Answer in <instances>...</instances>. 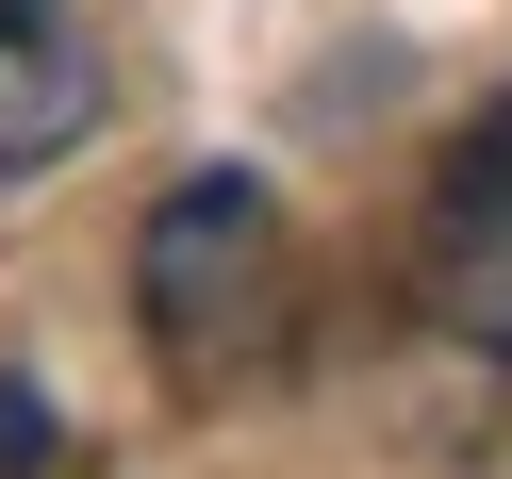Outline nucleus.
<instances>
[{"label": "nucleus", "mask_w": 512, "mask_h": 479, "mask_svg": "<svg viewBox=\"0 0 512 479\" xmlns=\"http://www.w3.org/2000/svg\"><path fill=\"white\" fill-rule=\"evenodd\" d=\"M133 298H149V331H166L182 380H232L248 347L281 331V199H265L248 166H199L182 199H149Z\"/></svg>", "instance_id": "1"}, {"label": "nucleus", "mask_w": 512, "mask_h": 479, "mask_svg": "<svg viewBox=\"0 0 512 479\" xmlns=\"http://www.w3.org/2000/svg\"><path fill=\"white\" fill-rule=\"evenodd\" d=\"M100 100H116V67L83 34V0H0V182L67 166L100 133Z\"/></svg>", "instance_id": "2"}, {"label": "nucleus", "mask_w": 512, "mask_h": 479, "mask_svg": "<svg viewBox=\"0 0 512 479\" xmlns=\"http://www.w3.org/2000/svg\"><path fill=\"white\" fill-rule=\"evenodd\" d=\"M430 314L479 347V364H512V100L463 133V166H446V215H430Z\"/></svg>", "instance_id": "3"}, {"label": "nucleus", "mask_w": 512, "mask_h": 479, "mask_svg": "<svg viewBox=\"0 0 512 479\" xmlns=\"http://www.w3.org/2000/svg\"><path fill=\"white\" fill-rule=\"evenodd\" d=\"M50 463V397H34V380H0V479H34Z\"/></svg>", "instance_id": "4"}]
</instances>
